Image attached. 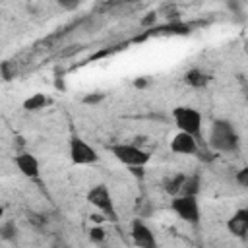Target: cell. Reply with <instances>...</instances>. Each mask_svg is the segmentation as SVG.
<instances>
[{
	"label": "cell",
	"instance_id": "obj_12",
	"mask_svg": "<svg viewBox=\"0 0 248 248\" xmlns=\"http://www.w3.org/2000/svg\"><path fill=\"white\" fill-rule=\"evenodd\" d=\"M200 190H202V178H200V174H186L184 176V182L180 186L178 196H196L198 198Z\"/></svg>",
	"mask_w": 248,
	"mask_h": 248
},
{
	"label": "cell",
	"instance_id": "obj_16",
	"mask_svg": "<svg viewBox=\"0 0 248 248\" xmlns=\"http://www.w3.org/2000/svg\"><path fill=\"white\" fill-rule=\"evenodd\" d=\"M89 238L93 240V242H103L105 240V231H103V227H99V225H95V227H91L89 229Z\"/></svg>",
	"mask_w": 248,
	"mask_h": 248
},
{
	"label": "cell",
	"instance_id": "obj_5",
	"mask_svg": "<svg viewBox=\"0 0 248 248\" xmlns=\"http://www.w3.org/2000/svg\"><path fill=\"white\" fill-rule=\"evenodd\" d=\"M68 153H70L72 163H74V165H79V167H83V165H93V163L99 161L97 149H95L89 141H85L83 138H79V136H74V138L70 140V143H68Z\"/></svg>",
	"mask_w": 248,
	"mask_h": 248
},
{
	"label": "cell",
	"instance_id": "obj_15",
	"mask_svg": "<svg viewBox=\"0 0 248 248\" xmlns=\"http://www.w3.org/2000/svg\"><path fill=\"white\" fill-rule=\"evenodd\" d=\"M16 234H17V227H16L12 221H8V223H4V225L0 227V238H4V240H14Z\"/></svg>",
	"mask_w": 248,
	"mask_h": 248
},
{
	"label": "cell",
	"instance_id": "obj_20",
	"mask_svg": "<svg viewBox=\"0 0 248 248\" xmlns=\"http://www.w3.org/2000/svg\"><path fill=\"white\" fill-rule=\"evenodd\" d=\"M60 6H62V8H68V10H70V8H78V2H72V4H66V2H60Z\"/></svg>",
	"mask_w": 248,
	"mask_h": 248
},
{
	"label": "cell",
	"instance_id": "obj_18",
	"mask_svg": "<svg viewBox=\"0 0 248 248\" xmlns=\"http://www.w3.org/2000/svg\"><path fill=\"white\" fill-rule=\"evenodd\" d=\"M236 180H238V184L244 188V186H248V169H240L238 172H236Z\"/></svg>",
	"mask_w": 248,
	"mask_h": 248
},
{
	"label": "cell",
	"instance_id": "obj_1",
	"mask_svg": "<svg viewBox=\"0 0 248 248\" xmlns=\"http://www.w3.org/2000/svg\"><path fill=\"white\" fill-rule=\"evenodd\" d=\"M209 145L217 153H236L240 147V138L231 120L217 118L209 128Z\"/></svg>",
	"mask_w": 248,
	"mask_h": 248
},
{
	"label": "cell",
	"instance_id": "obj_11",
	"mask_svg": "<svg viewBox=\"0 0 248 248\" xmlns=\"http://www.w3.org/2000/svg\"><path fill=\"white\" fill-rule=\"evenodd\" d=\"M50 105V97L45 95V93H33L31 97H27L23 101V108L27 112H37V110H43Z\"/></svg>",
	"mask_w": 248,
	"mask_h": 248
},
{
	"label": "cell",
	"instance_id": "obj_6",
	"mask_svg": "<svg viewBox=\"0 0 248 248\" xmlns=\"http://www.w3.org/2000/svg\"><path fill=\"white\" fill-rule=\"evenodd\" d=\"M87 202L99 209L101 213H105L108 219H116V209H114V202H112V194L107 188V184H95L93 188H89L87 192Z\"/></svg>",
	"mask_w": 248,
	"mask_h": 248
},
{
	"label": "cell",
	"instance_id": "obj_7",
	"mask_svg": "<svg viewBox=\"0 0 248 248\" xmlns=\"http://www.w3.org/2000/svg\"><path fill=\"white\" fill-rule=\"evenodd\" d=\"M130 236L136 248H157V236L151 231V227L141 221V219H134L130 225Z\"/></svg>",
	"mask_w": 248,
	"mask_h": 248
},
{
	"label": "cell",
	"instance_id": "obj_4",
	"mask_svg": "<svg viewBox=\"0 0 248 248\" xmlns=\"http://www.w3.org/2000/svg\"><path fill=\"white\" fill-rule=\"evenodd\" d=\"M170 209L178 219H182L194 227L200 225V221H202V211H200V203H198L196 196H174L170 200Z\"/></svg>",
	"mask_w": 248,
	"mask_h": 248
},
{
	"label": "cell",
	"instance_id": "obj_2",
	"mask_svg": "<svg viewBox=\"0 0 248 248\" xmlns=\"http://www.w3.org/2000/svg\"><path fill=\"white\" fill-rule=\"evenodd\" d=\"M107 149L110 151V155L118 163L126 165L130 169H141L151 159L149 151H145V149H141L140 145H134V143H110V145H107Z\"/></svg>",
	"mask_w": 248,
	"mask_h": 248
},
{
	"label": "cell",
	"instance_id": "obj_10",
	"mask_svg": "<svg viewBox=\"0 0 248 248\" xmlns=\"http://www.w3.org/2000/svg\"><path fill=\"white\" fill-rule=\"evenodd\" d=\"M227 231L236 238H246V234H248V209H244V207L236 209L227 221Z\"/></svg>",
	"mask_w": 248,
	"mask_h": 248
},
{
	"label": "cell",
	"instance_id": "obj_19",
	"mask_svg": "<svg viewBox=\"0 0 248 248\" xmlns=\"http://www.w3.org/2000/svg\"><path fill=\"white\" fill-rule=\"evenodd\" d=\"M29 221H33V223H37V225H43V223H45V219H43L39 213H29Z\"/></svg>",
	"mask_w": 248,
	"mask_h": 248
},
{
	"label": "cell",
	"instance_id": "obj_22",
	"mask_svg": "<svg viewBox=\"0 0 248 248\" xmlns=\"http://www.w3.org/2000/svg\"><path fill=\"white\" fill-rule=\"evenodd\" d=\"M2 213H4V209H2V207H0V217H2Z\"/></svg>",
	"mask_w": 248,
	"mask_h": 248
},
{
	"label": "cell",
	"instance_id": "obj_21",
	"mask_svg": "<svg viewBox=\"0 0 248 248\" xmlns=\"http://www.w3.org/2000/svg\"><path fill=\"white\" fill-rule=\"evenodd\" d=\"M134 85H136V87H145V85H147V81H145V79H136V81H134Z\"/></svg>",
	"mask_w": 248,
	"mask_h": 248
},
{
	"label": "cell",
	"instance_id": "obj_8",
	"mask_svg": "<svg viewBox=\"0 0 248 248\" xmlns=\"http://www.w3.org/2000/svg\"><path fill=\"white\" fill-rule=\"evenodd\" d=\"M198 149H200L198 140L190 134L176 132L170 140V151L176 155H194V153H198Z\"/></svg>",
	"mask_w": 248,
	"mask_h": 248
},
{
	"label": "cell",
	"instance_id": "obj_17",
	"mask_svg": "<svg viewBox=\"0 0 248 248\" xmlns=\"http://www.w3.org/2000/svg\"><path fill=\"white\" fill-rule=\"evenodd\" d=\"M103 99H105L103 93H93V95H85V97H83V103H85V105H97V103H101Z\"/></svg>",
	"mask_w": 248,
	"mask_h": 248
},
{
	"label": "cell",
	"instance_id": "obj_14",
	"mask_svg": "<svg viewBox=\"0 0 248 248\" xmlns=\"http://www.w3.org/2000/svg\"><path fill=\"white\" fill-rule=\"evenodd\" d=\"M184 176L186 174H174V176H170V178H167L165 180V192L167 194H172V196H178V192H180V186H182V182H184Z\"/></svg>",
	"mask_w": 248,
	"mask_h": 248
},
{
	"label": "cell",
	"instance_id": "obj_3",
	"mask_svg": "<svg viewBox=\"0 0 248 248\" xmlns=\"http://www.w3.org/2000/svg\"><path fill=\"white\" fill-rule=\"evenodd\" d=\"M170 116L174 120V126L178 128V132L190 134L196 140H200V136H202V112L198 108L180 105V107L172 108Z\"/></svg>",
	"mask_w": 248,
	"mask_h": 248
},
{
	"label": "cell",
	"instance_id": "obj_9",
	"mask_svg": "<svg viewBox=\"0 0 248 248\" xmlns=\"http://www.w3.org/2000/svg\"><path fill=\"white\" fill-rule=\"evenodd\" d=\"M14 165H16V169L23 174V176H27V178H39V174H41V165H39V159L35 157V155H31V153H17L16 157H14Z\"/></svg>",
	"mask_w": 248,
	"mask_h": 248
},
{
	"label": "cell",
	"instance_id": "obj_13",
	"mask_svg": "<svg viewBox=\"0 0 248 248\" xmlns=\"http://www.w3.org/2000/svg\"><path fill=\"white\" fill-rule=\"evenodd\" d=\"M184 79H186L188 85H192V87H196V89L205 87L207 81H209V78L205 76V72H202V70H198V68H192L190 72H186Z\"/></svg>",
	"mask_w": 248,
	"mask_h": 248
}]
</instances>
